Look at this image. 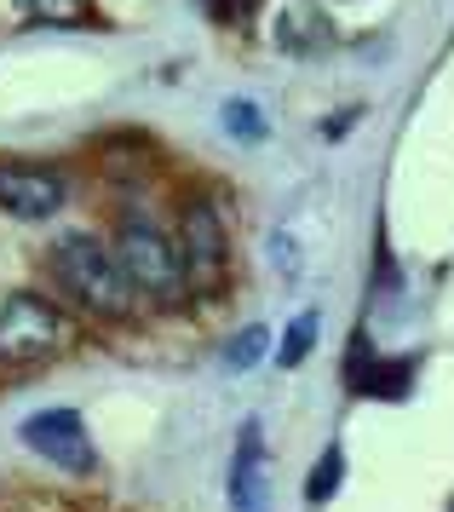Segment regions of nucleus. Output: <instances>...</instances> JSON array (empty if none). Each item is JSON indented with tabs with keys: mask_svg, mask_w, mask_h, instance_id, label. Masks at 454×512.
<instances>
[{
	"mask_svg": "<svg viewBox=\"0 0 454 512\" xmlns=\"http://www.w3.org/2000/svg\"><path fill=\"white\" fill-rule=\"evenodd\" d=\"M225 127H230L242 144H259V139H265V116L253 110L248 98H230V104H225Z\"/></svg>",
	"mask_w": 454,
	"mask_h": 512,
	"instance_id": "nucleus-13",
	"label": "nucleus"
},
{
	"mask_svg": "<svg viewBox=\"0 0 454 512\" xmlns=\"http://www.w3.org/2000/svg\"><path fill=\"white\" fill-rule=\"evenodd\" d=\"M230 507L236 512H265V438H259V420L242 426V443L230 455Z\"/></svg>",
	"mask_w": 454,
	"mask_h": 512,
	"instance_id": "nucleus-7",
	"label": "nucleus"
},
{
	"mask_svg": "<svg viewBox=\"0 0 454 512\" xmlns=\"http://www.w3.org/2000/svg\"><path fill=\"white\" fill-rule=\"evenodd\" d=\"M115 265L127 271V282L138 288V300H161V305H179L190 294V277H184V259L173 248V236H161L150 219L127 213L115 225V242H110Z\"/></svg>",
	"mask_w": 454,
	"mask_h": 512,
	"instance_id": "nucleus-3",
	"label": "nucleus"
},
{
	"mask_svg": "<svg viewBox=\"0 0 454 512\" xmlns=\"http://www.w3.org/2000/svg\"><path fill=\"white\" fill-rule=\"evenodd\" d=\"M276 41L294 52V58H311V52L322 47V18L305 6V0H294V6L282 12V24H276Z\"/></svg>",
	"mask_w": 454,
	"mask_h": 512,
	"instance_id": "nucleus-9",
	"label": "nucleus"
},
{
	"mask_svg": "<svg viewBox=\"0 0 454 512\" xmlns=\"http://www.w3.org/2000/svg\"><path fill=\"white\" fill-rule=\"evenodd\" d=\"M23 6L46 24H87L92 18V0H23Z\"/></svg>",
	"mask_w": 454,
	"mask_h": 512,
	"instance_id": "nucleus-14",
	"label": "nucleus"
},
{
	"mask_svg": "<svg viewBox=\"0 0 454 512\" xmlns=\"http://www.w3.org/2000/svg\"><path fill=\"white\" fill-rule=\"evenodd\" d=\"M317 328H322L317 311H299L288 323V334H282V346H276V369H299L311 357V346H317Z\"/></svg>",
	"mask_w": 454,
	"mask_h": 512,
	"instance_id": "nucleus-10",
	"label": "nucleus"
},
{
	"mask_svg": "<svg viewBox=\"0 0 454 512\" xmlns=\"http://www.w3.org/2000/svg\"><path fill=\"white\" fill-rule=\"evenodd\" d=\"M64 202H69V185L58 167L0 162V213H12V219H52Z\"/></svg>",
	"mask_w": 454,
	"mask_h": 512,
	"instance_id": "nucleus-6",
	"label": "nucleus"
},
{
	"mask_svg": "<svg viewBox=\"0 0 454 512\" xmlns=\"http://www.w3.org/2000/svg\"><path fill=\"white\" fill-rule=\"evenodd\" d=\"M345 386L357 397H386V403H397V397H409V386H414V357H374V351H368V369H351Z\"/></svg>",
	"mask_w": 454,
	"mask_h": 512,
	"instance_id": "nucleus-8",
	"label": "nucleus"
},
{
	"mask_svg": "<svg viewBox=\"0 0 454 512\" xmlns=\"http://www.w3.org/2000/svg\"><path fill=\"white\" fill-rule=\"evenodd\" d=\"M265 346H271V328L265 323H248L236 340L225 346V363H230V374H248L259 357H265Z\"/></svg>",
	"mask_w": 454,
	"mask_h": 512,
	"instance_id": "nucleus-12",
	"label": "nucleus"
},
{
	"mask_svg": "<svg viewBox=\"0 0 454 512\" xmlns=\"http://www.w3.org/2000/svg\"><path fill=\"white\" fill-rule=\"evenodd\" d=\"M345 478V449L334 443V449H322V461L311 466V478H305V501L311 507H322V501H334V489H340Z\"/></svg>",
	"mask_w": 454,
	"mask_h": 512,
	"instance_id": "nucleus-11",
	"label": "nucleus"
},
{
	"mask_svg": "<svg viewBox=\"0 0 454 512\" xmlns=\"http://www.w3.org/2000/svg\"><path fill=\"white\" fill-rule=\"evenodd\" d=\"M46 271L64 288L69 300L81 305L87 317H104V323H127L138 311V288L127 282V271L115 265L110 242L92 231H64L52 248H46Z\"/></svg>",
	"mask_w": 454,
	"mask_h": 512,
	"instance_id": "nucleus-1",
	"label": "nucleus"
},
{
	"mask_svg": "<svg viewBox=\"0 0 454 512\" xmlns=\"http://www.w3.org/2000/svg\"><path fill=\"white\" fill-rule=\"evenodd\" d=\"M173 248L184 259V277L190 288H202V294H219L230 277V225L219 202L213 196H190L179 208V236H173Z\"/></svg>",
	"mask_w": 454,
	"mask_h": 512,
	"instance_id": "nucleus-4",
	"label": "nucleus"
},
{
	"mask_svg": "<svg viewBox=\"0 0 454 512\" xmlns=\"http://www.w3.org/2000/svg\"><path fill=\"white\" fill-rule=\"evenodd\" d=\"M219 6H230V12H248L253 0H219Z\"/></svg>",
	"mask_w": 454,
	"mask_h": 512,
	"instance_id": "nucleus-15",
	"label": "nucleus"
},
{
	"mask_svg": "<svg viewBox=\"0 0 454 512\" xmlns=\"http://www.w3.org/2000/svg\"><path fill=\"white\" fill-rule=\"evenodd\" d=\"M81 328L64 305H52L46 294H6L0 300V369L18 374V369H41V363H58L64 351H75Z\"/></svg>",
	"mask_w": 454,
	"mask_h": 512,
	"instance_id": "nucleus-2",
	"label": "nucleus"
},
{
	"mask_svg": "<svg viewBox=\"0 0 454 512\" xmlns=\"http://www.w3.org/2000/svg\"><path fill=\"white\" fill-rule=\"evenodd\" d=\"M18 438L41 455V461L64 466L75 478H87L92 466H98V449H92V432L87 420L75 415V409H41V415H29L18 426Z\"/></svg>",
	"mask_w": 454,
	"mask_h": 512,
	"instance_id": "nucleus-5",
	"label": "nucleus"
}]
</instances>
